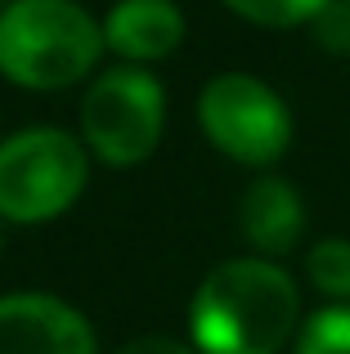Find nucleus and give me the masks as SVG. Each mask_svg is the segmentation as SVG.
Instances as JSON below:
<instances>
[{
  "label": "nucleus",
  "mask_w": 350,
  "mask_h": 354,
  "mask_svg": "<svg viewBox=\"0 0 350 354\" xmlns=\"http://www.w3.org/2000/svg\"><path fill=\"white\" fill-rule=\"evenodd\" d=\"M104 23L72 0H9L0 9V72L27 90H63L104 54Z\"/></svg>",
  "instance_id": "2"
},
{
  "label": "nucleus",
  "mask_w": 350,
  "mask_h": 354,
  "mask_svg": "<svg viewBox=\"0 0 350 354\" xmlns=\"http://www.w3.org/2000/svg\"><path fill=\"white\" fill-rule=\"evenodd\" d=\"M306 274L333 301H350V242L346 238H324L306 256Z\"/></svg>",
  "instance_id": "9"
},
{
  "label": "nucleus",
  "mask_w": 350,
  "mask_h": 354,
  "mask_svg": "<svg viewBox=\"0 0 350 354\" xmlns=\"http://www.w3.org/2000/svg\"><path fill=\"white\" fill-rule=\"evenodd\" d=\"M104 41L131 63L167 59L184 41V14L175 0H117L104 18Z\"/></svg>",
  "instance_id": "7"
},
{
  "label": "nucleus",
  "mask_w": 350,
  "mask_h": 354,
  "mask_svg": "<svg viewBox=\"0 0 350 354\" xmlns=\"http://www.w3.org/2000/svg\"><path fill=\"white\" fill-rule=\"evenodd\" d=\"M297 354H350V305H328L301 328Z\"/></svg>",
  "instance_id": "10"
},
{
  "label": "nucleus",
  "mask_w": 350,
  "mask_h": 354,
  "mask_svg": "<svg viewBox=\"0 0 350 354\" xmlns=\"http://www.w3.org/2000/svg\"><path fill=\"white\" fill-rule=\"evenodd\" d=\"M86 189V148L54 126H36L0 144V216L41 225L72 207Z\"/></svg>",
  "instance_id": "3"
},
{
  "label": "nucleus",
  "mask_w": 350,
  "mask_h": 354,
  "mask_svg": "<svg viewBox=\"0 0 350 354\" xmlns=\"http://www.w3.org/2000/svg\"><path fill=\"white\" fill-rule=\"evenodd\" d=\"M167 95L140 68H113L81 99V135L86 148L108 166H135L158 148Z\"/></svg>",
  "instance_id": "4"
},
{
  "label": "nucleus",
  "mask_w": 350,
  "mask_h": 354,
  "mask_svg": "<svg viewBox=\"0 0 350 354\" xmlns=\"http://www.w3.org/2000/svg\"><path fill=\"white\" fill-rule=\"evenodd\" d=\"M198 121L211 144L243 166H270L292 144L288 104L247 72H225L207 81L198 99Z\"/></svg>",
  "instance_id": "5"
},
{
  "label": "nucleus",
  "mask_w": 350,
  "mask_h": 354,
  "mask_svg": "<svg viewBox=\"0 0 350 354\" xmlns=\"http://www.w3.org/2000/svg\"><path fill=\"white\" fill-rule=\"evenodd\" d=\"M306 229V207L297 189L279 175H265L243 193V234L261 256H288Z\"/></svg>",
  "instance_id": "8"
},
{
  "label": "nucleus",
  "mask_w": 350,
  "mask_h": 354,
  "mask_svg": "<svg viewBox=\"0 0 350 354\" xmlns=\"http://www.w3.org/2000/svg\"><path fill=\"white\" fill-rule=\"evenodd\" d=\"M315 36L324 50L333 54H350V0H328L324 9L315 14Z\"/></svg>",
  "instance_id": "12"
},
{
  "label": "nucleus",
  "mask_w": 350,
  "mask_h": 354,
  "mask_svg": "<svg viewBox=\"0 0 350 354\" xmlns=\"http://www.w3.org/2000/svg\"><path fill=\"white\" fill-rule=\"evenodd\" d=\"M238 18L261 27H297V23H315V14L328 0H225Z\"/></svg>",
  "instance_id": "11"
},
{
  "label": "nucleus",
  "mask_w": 350,
  "mask_h": 354,
  "mask_svg": "<svg viewBox=\"0 0 350 354\" xmlns=\"http://www.w3.org/2000/svg\"><path fill=\"white\" fill-rule=\"evenodd\" d=\"M0 354H95V332L59 296H5L0 301Z\"/></svg>",
  "instance_id": "6"
},
{
  "label": "nucleus",
  "mask_w": 350,
  "mask_h": 354,
  "mask_svg": "<svg viewBox=\"0 0 350 354\" xmlns=\"http://www.w3.org/2000/svg\"><path fill=\"white\" fill-rule=\"evenodd\" d=\"M117 354H198V350H189L184 341H171V337H135Z\"/></svg>",
  "instance_id": "13"
},
{
  "label": "nucleus",
  "mask_w": 350,
  "mask_h": 354,
  "mask_svg": "<svg viewBox=\"0 0 350 354\" xmlns=\"http://www.w3.org/2000/svg\"><path fill=\"white\" fill-rule=\"evenodd\" d=\"M301 319L297 283L274 260H225L189 310L198 354H279Z\"/></svg>",
  "instance_id": "1"
}]
</instances>
